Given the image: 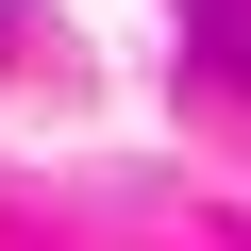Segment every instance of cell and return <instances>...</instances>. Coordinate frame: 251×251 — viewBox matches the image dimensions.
Segmentation results:
<instances>
[{
    "label": "cell",
    "mask_w": 251,
    "mask_h": 251,
    "mask_svg": "<svg viewBox=\"0 0 251 251\" xmlns=\"http://www.w3.org/2000/svg\"><path fill=\"white\" fill-rule=\"evenodd\" d=\"M201 67H218V84L251 100V0H218V17H201Z\"/></svg>",
    "instance_id": "6da1fadb"
}]
</instances>
